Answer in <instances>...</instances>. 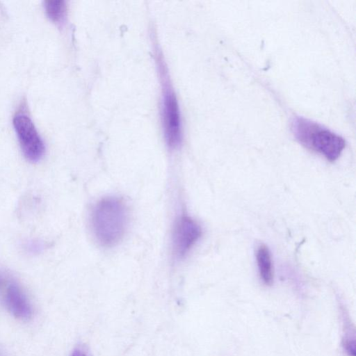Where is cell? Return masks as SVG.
Here are the masks:
<instances>
[{"label": "cell", "mask_w": 356, "mask_h": 356, "mask_svg": "<svg viewBox=\"0 0 356 356\" xmlns=\"http://www.w3.org/2000/svg\"><path fill=\"white\" fill-rule=\"evenodd\" d=\"M90 220L98 243L111 248L119 243L124 236L128 223L127 209L118 197H104L93 207Z\"/></svg>", "instance_id": "obj_1"}, {"label": "cell", "mask_w": 356, "mask_h": 356, "mask_svg": "<svg viewBox=\"0 0 356 356\" xmlns=\"http://www.w3.org/2000/svg\"><path fill=\"white\" fill-rule=\"evenodd\" d=\"M0 356H7L5 351L0 348Z\"/></svg>", "instance_id": "obj_10"}, {"label": "cell", "mask_w": 356, "mask_h": 356, "mask_svg": "<svg viewBox=\"0 0 356 356\" xmlns=\"http://www.w3.org/2000/svg\"><path fill=\"white\" fill-rule=\"evenodd\" d=\"M72 356H88V355L80 348H76L73 351Z\"/></svg>", "instance_id": "obj_9"}, {"label": "cell", "mask_w": 356, "mask_h": 356, "mask_svg": "<svg viewBox=\"0 0 356 356\" xmlns=\"http://www.w3.org/2000/svg\"><path fill=\"white\" fill-rule=\"evenodd\" d=\"M202 229L191 217L181 215L175 222L172 234V252L177 259H181L191 250L200 238Z\"/></svg>", "instance_id": "obj_6"}, {"label": "cell", "mask_w": 356, "mask_h": 356, "mask_svg": "<svg viewBox=\"0 0 356 356\" xmlns=\"http://www.w3.org/2000/svg\"><path fill=\"white\" fill-rule=\"evenodd\" d=\"M44 9L51 21L58 25H63L66 19L67 6L65 1L60 0H48L44 1Z\"/></svg>", "instance_id": "obj_8"}, {"label": "cell", "mask_w": 356, "mask_h": 356, "mask_svg": "<svg viewBox=\"0 0 356 356\" xmlns=\"http://www.w3.org/2000/svg\"><path fill=\"white\" fill-rule=\"evenodd\" d=\"M19 145L25 158L38 162L44 156L45 146L30 117L19 111L13 120Z\"/></svg>", "instance_id": "obj_5"}, {"label": "cell", "mask_w": 356, "mask_h": 356, "mask_svg": "<svg viewBox=\"0 0 356 356\" xmlns=\"http://www.w3.org/2000/svg\"><path fill=\"white\" fill-rule=\"evenodd\" d=\"M0 301L15 318L28 320L33 314L32 306L19 283L8 273L0 270Z\"/></svg>", "instance_id": "obj_4"}, {"label": "cell", "mask_w": 356, "mask_h": 356, "mask_svg": "<svg viewBox=\"0 0 356 356\" xmlns=\"http://www.w3.org/2000/svg\"><path fill=\"white\" fill-rule=\"evenodd\" d=\"M257 266L261 279L266 285L273 282V266L271 254L268 247L260 245L256 252Z\"/></svg>", "instance_id": "obj_7"}, {"label": "cell", "mask_w": 356, "mask_h": 356, "mask_svg": "<svg viewBox=\"0 0 356 356\" xmlns=\"http://www.w3.org/2000/svg\"><path fill=\"white\" fill-rule=\"evenodd\" d=\"M291 131L295 138L304 146L334 161L346 146L344 139L329 129L302 117H294Z\"/></svg>", "instance_id": "obj_3"}, {"label": "cell", "mask_w": 356, "mask_h": 356, "mask_svg": "<svg viewBox=\"0 0 356 356\" xmlns=\"http://www.w3.org/2000/svg\"><path fill=\"white\" fill-rule=\"evenodd\" d=\"M154 50L161 88V119L163 137L168 148L175 149L180 147L183 140L181 111L167 66L157 44H155Z\"/></svg>", "instance_id": "obj_2"}]
</instances>
